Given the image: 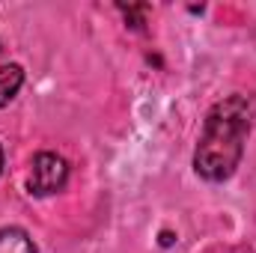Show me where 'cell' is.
Returning <instances> with one entry per match:
<instances>
[{"label":"cell","instance_id":"obj_3","mask_svg":"<svg viewBox=\"0 0 256 253\" xmlns=\"http://www.w3.org/2000/svg\"><path fill=\"white\" fill-rule=\"evenodd\" d=\"M0 253H36V244L21 226H3L0 230Z\"/></svg>","mask_w":256,"mask_h":253},{"label":"cell","instance_id":"obj_1","mask_svg":"<svg viewBox=\"0 0 256 253\" xmlns=\"http://www.w3.org/2000/svg\"><path fill=\"white\" fill-rule=\"evenodd\" d=\"M250 116L254 110L244 96H230L208 110L194 155V167L202 179L224 182L236 173L250 131Z\"/></svg>","mask_w":256,"mask_h":253},{"label":"cell","instance_id":"obj_5","mask_svg":"<svg viewBox=\"0 0 256 253\" xmlns=\"http://www.w3.org/2000/svg\"><path fill=\"white\" fill-rule=\"evenodd\" d=\"M0 173H3V149H0Z\"/></svg>","mask_w":256,"mask_h":253},{"label":"cell","instance_id":"obj_4","mask_svg":"<svg viewBox=\"0 0 256 253\" xmlns=\"http://www.w3.org/2000/svg\"><path fill=\"white\" fill-rule=\"evenodd\" d=\"M21 84H24V72H21V66H0V108H6L15 96H18V90H21Z\"/></svg>","mask_w":256,"mask_h":253},{"label":"cell","instance_id":"obj_2","mask_svg":"<svg viewBox=\"0 0 256 253\" xmlns=\"http://www.w3.org/2000/svg\"><path fill=\"white\" fill-rule=\"evenodd\" d=\"M66 179H68V164L60 155L39 152L33 158V170H30V190L33 194H39V196L57 194L66 188Z\"/></svg>","mask_w":256,"mask_h":253}]
</instances>
